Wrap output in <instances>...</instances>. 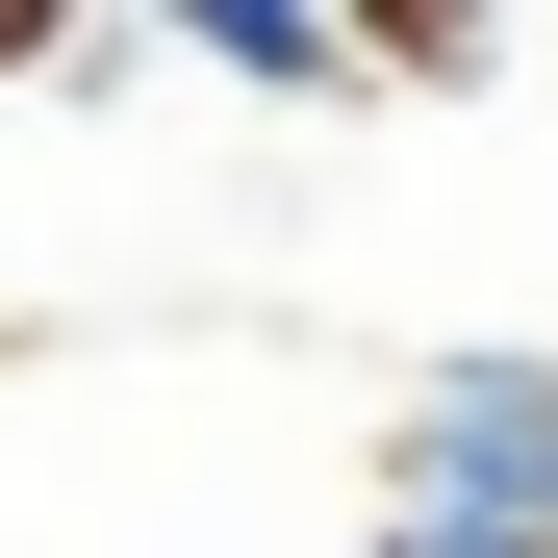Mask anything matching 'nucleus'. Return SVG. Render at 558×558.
<instances>
[{
	"label": "nucleus",
	"mask_w": 558,
	"mask_h": 558,
	"mask_svg": "<svg viewBox=\"0 0 558 558\" xmlns=\"http://www.w3.org/2000/svg\"><path fill=\"white\" fill-rule=\"evenodd\" d=\"M407 558H508V533H407Z\"/></svg>",
	"instance_id": "7ed1b4c3"
},
{
	"label": "nucleus",
	"mask_w": 558,
	"mask_h": 558,
	"mask_svg": "<svg viewBox=\"0 0 558 558\" xmlns=\"http://www.w3.org/2000/svg\"><path fill=\"white\" fill-rule=\"evenodd\" d=\"M407 483H432V533L558 558V381H533V355H457V381L407 407Z\"/></svg>",
	"instance_id": "f257e3e1"
},
{
	"label": "nucleus",
	"mask_w": 558,
	"mask_h": 558,
	"mask_svg": "<svg viewBox=\"0 0 558 558\" xmlns=\"http://www.w3.org/2000/svg\"><path fill=\"white\" fill-rule=\"evenodd\" d=\"M204 51L279 76V102H330V76H355V26H305V0H204Z\"/></svg>",
	"instance_id": "f03ea898"
}]
</instances>
